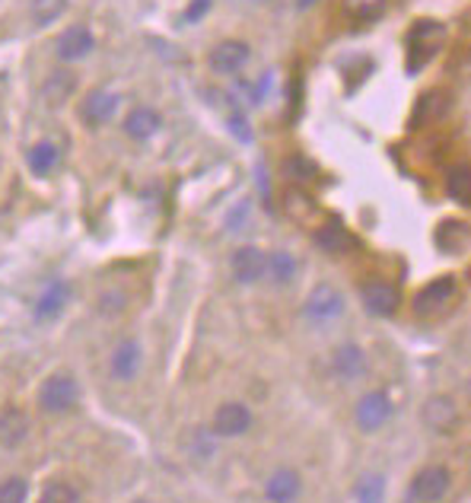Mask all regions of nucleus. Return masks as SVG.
<instances>
[{
  "label": "nucleus",
  "mask_w": 471,
  "mask_h": 503,
  "mask_svg": "<svg viewBox=\"0 0 471 503\" xmlns=\"http://www.w3.org/2000/svg\"><path fill=\"white\" fill-rule=\"evenodd\" d=\"M459 297V281L452 275L446 277H436L430 281L424 290H420L418 297H414V313L418 315H440L446 313L449 306L456 303Z\"/></svg>",
  "instance_id": "2"
},
{
  "label": "nucleus",
  "mask_w": 471,
  "mask_h": 503,
  "mask_svg": "<svg viewBox=\"0 0 471 503\" xmlns=\"http://www.w3.org/2000/svg\"><path fill=\"white\" fill-rule=\"evenodd\" d=\"M64 7H68V0H36L32 4V16H36L38 26H48L64 13Z\"/></svg>",
  "instance_id": "29"
},
{
  "label": "nucleus",
  "mask_w": 471,
  "mask_h": 503,
  "mask_svg": "<svg viewBox=\"0 0 471 503\" xmlns=\"http://www.w3.org/2000/svg\"><path fill=\"white\" fill-rule=\"evenodd\" d=\"M76 379L70 373H54L38 389V408L45 414H64L76 404Z\"/></svg>",
  "instance_id": "1"
},
{
  "label": "nucleus",
  "mask_w": 471,
  "mask_h": 503,
  "mask_svg": "<svg viewBox=\"0 0 471 503\" xmlns=\"http://www.w3.org/2000/svg\"><path fill=\"white\" fill-rule=\"evenodd\" d=\"M468 191H471V169L468 166H452L446 172V195L459 204L468 201Z\"/></svg>",
  "instance_id": "22"
},
{
  "label": "nucleus",
  "mask_w": 471,
  "mask_h": 503,
  "mask_svg": "<svg viewBox=\"0 0 471 503\" xmlns=\"http://www.w3.org/2000/svg\"><path fill=\"white\" fill-rule=\"evenodd\" d=\"M64 299H68V283H52L38 299L36 315L38 319H52V315H58V309H64Z\"/></svg>",
  "instance_id": "24"
},
{
  "label": "nucleus",
  "mask_w": 471,
  "mask_h": 503,
  "mask_svg": "<svg viewBox=\"0 0 471 503\" xmlns=\"http://www.w3.org/2000/svg\"><path fill=\"white\" fill-rule=\"evenodd\" d=\"M287 211H290V217L297 214V220H309V217L315 214V204H312L306 195H299V191H290V195H287Z\"/></svg>",
  "instance_id": "33"
},
{
  "label": "nucleus",
  "mask_w": 471,
  "mask_h": 503,
  "mask_svg": "<svg viewBox=\"0 0 471 503\" xmlns=\"http://www.w3.org/2000/svg\"><path fill=\"white\" fill-rule=\"evenodd\" d=\"M315 245H319V249H325V252H344V249H347L350 233H347V227H344V220L331 217L325 227L315 229Z\"/></svg>",
  "instance_id": "21"
},
{
  "label": "nucleus",
  "mask_w": 471,
  "mask_h": 503,
  "mask_svg": "<svg viewBox=\"0 0 471 503\" xmlns=\"http://www.w3.org/2000/svg\"><path fill=\"white\" fill-rule=\"evenodd\" d=\"M29 494V484L23 478H7L0 484V503H23Z\"/></svg>",
  "instance_id": "32"
},
{
  "label": "nucleus",
  "mask_w": 471,
  "mask_h": 503,
  "mask_svg": "<svg viewBox=\"0 0 471 503\" xmlns=\"http://www.w3.org/2000/svg\"><path fill=\"white\" fill-rule=\"evenodd\" d=\"M54 166H58V147L48 144V140H42V144L32 147L29 150V169L36 172V176H48Z\"/></svg>",
  "instance_id": "23"
},
{
  "label": "nucleus",
  "mask_w": 471,
  "mask_h": 503,
  "mask_svg": "<svg viewBox=\"0 0 471 503\" xmlns=\"http://www.w3.org/2000/svg\"><path fill=\"white\" fill-rule=\"evenodd\" d=\"M299 494V475L290 472V468H281V472H274L271 478H267V488H265V497L267 500H293V497Z\"/></svg>",
  "instance_id": "20"
},
{
  "label": "nucleus",
  "mask_w": 471,
  "mask_h": 503,
  "mask_svg": "<svg viewBox=\"0 0 471 503\" xmlns=\"http://www.w3.org/2000/svg\"><path fill=\"white\" fill-rule=\"evenodd\" d=\"M344 313V297L331 283H319L306 299V315L315 322H331Z\"/></svg>",
  "instance_id": "8"
},
{
  "label": "nucleus",
  "mask_w": 471,
  "mask_h": 503,
  "mask_svg": "<svg viewBox=\"0 0 471 503\" xmlns=\"http://www.w3.org/2000/svg\"><path fill=\"white\" fill-rule=\"evenodd\" d=\"M443 42H446V29L434 20H424V23H414L408 32V48H411V64L408 68L414 70V61L420 58V68H424L434 54H440Z\"/></svg>",
  "instance_id": "3"
},
{
  "label": "nucleus",
  "mask_w": 471,
  "mask_h": 503,
  "mask_svg": "<svg viewBox=\"0 0 471 503\" xmlns=\"http://www.w3.org/2000/svg\"><path fill=\"white\" fill-rule=\"evenodd\" d=\"M452 488V475H449L446 466H427L414 475L411 481V491H408V500H424V503H434L443 500Z\"/></svg>",
  "instance_id": "4"
},
{
  "label": "nucleus",
  "mask_w": 471,
  "mask_h": 503,
  "mask_svg": "<svg viewBox=\"0 0 471 503\" xmlns=\"http://www.w3.org/2000/svg\"><path fill=\"white\" fill-rule=\"evenodd\" d=\"M92 52V36L86 26H70L61 38H58V54L64 61H80Z\"/></svg>",
  "instance_id": "15"
},
{
  "label": "nucleus",
  "mask_w": 471,
  "mask_h": 503,
  "mask_svg": "<svg viewBox=\"0 0 471 503\" xmlns=\"http://www.w3.org/2000/svg\"><path fill=\"white\" fill-rule=\"evenodd\" d=\"M452 112V96L446 90H430L418 100V108L411 115V128H430L440 124L446 115Z\"/></svg>",
  "instance_id": "5"
},
{
  "label": "nucleus",
  "mask_w": 471,
  "mask_h": 503,
  "mask_svg": "<svg viewBox=\"0 0 471 503\" xmlns=\"http://www.w3.org/2000/svg\"><path fill=\"white\" fill-rule=\"evenodd\" d=\"M420 418H424V424L434 434H440V436H446V434H452V430L459 427V408H456V402L449 395H434V398H427V404H424V411H420Z\"/></svg>",
  "instance_id": "6"
},
{
  "label": "nucleus",
  "mask_w": 471,
  "mask_h": 503,
  "mask_svg": "<svg viewBox=\"0 0 471 503\" xmlns=\"http://www.w3.org/2000/svg\"><path fill=\"white\" fill-rule=\"evenodd\" d=\"M211 4H213V0H191V7H188V13H185V20H188V23H198L201 16L211 10Z\"/></svg>",
  "instance_id": "34"
},
{
  "label": "nucleus",
  "mask_w": 471,
  "mask_h": 503,
  "mask_svg": "<svg viewBox=\"0 0 471 503\" xmlns=\"http://www.w3.org/2000/svg\"><path fill=\"white\" fill-rule=\"evenodd\" d=\"M229 128H233V134L239 140H243V144H249L251 140V134H249V124H245V118H229Z\"/></svg>",
  "instance_id": "35"
},
{
  "label": "nucleus",
  "mask_w": 471,
  "mask_h": 503,
  "mask_svg": "<svg viewBox=\"0 0 471 503\" xmlns=\"http://www.w3.org/2000/svg\"><path fill=\"white\" fill-rule=\"evenodd\" d=\"M265 271H271V277L277 283H287L290 277H293V271H297V261L290 259L287 252H277V255H271V259H267Z\"/></svg>",
  "instance_id": "28"
},
{
  "label": "nucleus",
  "mask_w": 471,
  "mask_h": 503,
  "mask_svg": "<svg viewBox=\"0 0 471 503\" xmlns=\"http://www.w3.org/2000/svg\"><path fill=\"white\" fill-rule=\"evenodd\" d=\"M160 128H163V118L153 112V108H147V106L134 108V112L124 118V131H128V138H134V140L153 138V134H156Z\"/></svg>",
  "instance_id": "18"
},
{
  "label": "nucleus",
  "mask_w": 471,
  "mask_h": 503,
  "mask_svg": "<svg viewBox=\"0 0 471 503\" xmlns=\"http://www.w3.org/2000/svg\"><path fill=\"white\" fill-rule=\"evenodd\" d=\"M137 370H140V347H137V341H122L112 354V376L128 382L137 376Z\"/></svg>",
  "instance_id": "17"
},
{
  "label": "nucleus",
  "mask_w": 471,
  "mask_h": 503,
  "mask_svg": "<svg viewBox=\"0 0 471 503\" xmlns=\"http://www.w3.org/2000/svg\"><path fill=\"white\" fill-rule=\"evenodd\" d=\"M115 108H118V96L108 90H96L90 92L84 100V108H80V115H84L86 124H106L108 118L115 115Z\"/></svg>",
  "instance_id": "14"
},
{
  "label": "nucleus",
  "mask_w": 471,
  "mask_h": 503,
  "mask_svg": "<svg viewBox=\"0 0 471 503\" xmlns=\"http://www.w3.org/2000/svg\"><path fill=\"white\" fill-rule=\"evenodd\" d=\"M335 373L344 379H357L366 373V354L360 351L357 344H341L335 351Z\"/></svg>",
  "instance_id": "19"
},
{
  "label": "nucleus",
  "mask_w": 471,
  "mask_h": 503,
  "mask_svg": "<svg viewBox=\"0 0 471 503\" xmlns=\"http://www.w3.org/2000/svg\"><path fill=\"white\" fill-rule=\"evenodd\" d=\"M42 92H45L48 106H61L70 92H74V76L70 74H52L45 80V86H42Z\"/></svg>",
  "instance_id": "25"
},
{
  "label": "nucleus",
  "mask_w": 471,
  "mask_h": 503,
  "mask_svg": "<svg viewBox=\"0 0 471 503\" xmlns=\"http://www.w3.org/2000/svg\"><path fill=\"white\" fill-rule=\"evenodd\" d=\"M382 488H386V481H382V475H363V478L357 481V488H354V494H357V500H382Z\"/></svg>",
  "instance_id": "31"
},
{
  "label": "nucleus",
  "mask_w": 471,
  "mask_h": 503,
  "mask_svg": "<svg viewBox=\"0 0 471 503\" xmlns=\"http://www.w3.org/2000/svg\"><path fill=\"white\" fill-rule=\"evenodd\" d=\"M251 427V411L245 404H220L213 414V434L217 436H243Z\"/></svg>",
  "instance_id": "9"
},
{
  "label": "nucleus",
  "mask_w": 471,
  "mask_h": 503,
  "mask_svg": "<svg viewBox=\"0 0 471 503\" xmlns=\"http://www.w3.org/2000/svg\"><path fill=\"white\" fill-rule=\"evenodd\" d=\"M267 255L255 245H243V249L233 255V277L239 283H255L261 275H265Z\"/></svg>",
  "instance_id": "12"
},
{
  "label": "nucleus",
  "mask_w": 471,
  "mask_h": 503,
  "mask_svg": "<svg viewBox=\"0 0 471 503\" xmlns=\"http://www.w3.org/2000/svg\"><path fill=\"white\" fill-rule=\"evenodd\" d=\"M382 10H386V0H347V13L354 16V20H360V23L376 20Z\"/></svg>",
  "instance_id": "30"
},
{
  "label": "nucleus",
  "mask_w": 471,
  "mask_h": 503,
  "mask_svg": "<svg viewBox=\"0 0 471 503\" xmlns=\"http://www.w3.org/2000/svg\"><path fill=\"white\" fill-rule=\"evenodd\" d=\"M42 500L45 503H80L84 497H80V491H76L74 484H68V481H48L45 491H42Z\"/></svg>",
  "instance_id": "27"
},
{
  "label": "nucleus",
  "mask_w": 471,
  "mask_h": 503,
  "mask_svg": "<svg viewBox=\"0 0 471 503\" xmlns=\"http://www.w3.org/2000/svg\"><path fill=\"white\" fill-rule=\"evenodd\" d=\"M245 61H249V45L239 38H227L211 52V68L217 74H236V70L245 68Z\"/></svg>",
  "instance_id": "11"
},
{
  "label": "nucleus",
  "mask_w": 471,
  "mask_h": 503,
  "mask_svg": "<svg viewBox=\"0 0 471 503\" xmlns=\"http://www.w3.org/2000/svg\"><path fill=\"white\" fill-rule=\"evenodd\" d=\"M26 436H29V418L20 408H7V411L0 414V446L4 450L23 446Z\"/></svg>",
  "instance_id": "13"
},
{
  "label": "nucleus",
  "mask_w": 471,
  "mask_h": 503,
  "mask_svg": "<svg viewBox=\"0 0 471 503\" xmlns=\"http://www.w3.org/2000/svg\"><path fill=\"white\" fill-rule=\"evenodd\" d=\"M363 306L372 315L388 319V315H395L398 309V290L388 281H370L363 287Z\"/></svg>",
  "instance_id": "10"
},
{
  "label": "nucleus",
  "mask_w": 471,
  "mask_h": 503,
  "mask_svg": "<svg viewBox=\"0 0 471 503\" xmlns=\"http://www.w3.org/2000/svg\"><path fill=\"white\" fill-rule=\"evenodd\" d=\"M388 418H392V402H388L386 392H366L357 402V427L366 434L386 427Z\"/></svg>",
  "instance_id": "7"
},
{
  "label": "nucleus",
  "mask_w": 471,
  "mask_h": 503,
  "mask_svg": "<svg viewBox=\"0 0 471 503\" xmlns=\"http://www.w3.org/2000/svg\"><path fill=\"white\" fill-rule=\"evenodd\" d=\"M436 245L446 255H465L468 249V223L465 220H446L436 227Z\"/></svg>",
  "instance_id": "16"
},
{
  "label": "nucleus",
  "mask_w": 471,
  "mask_h": 503,
  "mask_svg": "<svg viewBox=\"0 0 471 503\" xmlns=\"http://www.w3.org/2000/svg\"><path fill=\"white\" fill-rule=\"evenodd\" d=\"M283 172H287V179H293V182H312V179L319 176V166H315L309 156L297 153V156H290V160L283 163Z\"/></svg>",
  "instance_id": "26"
}]
</instances>
